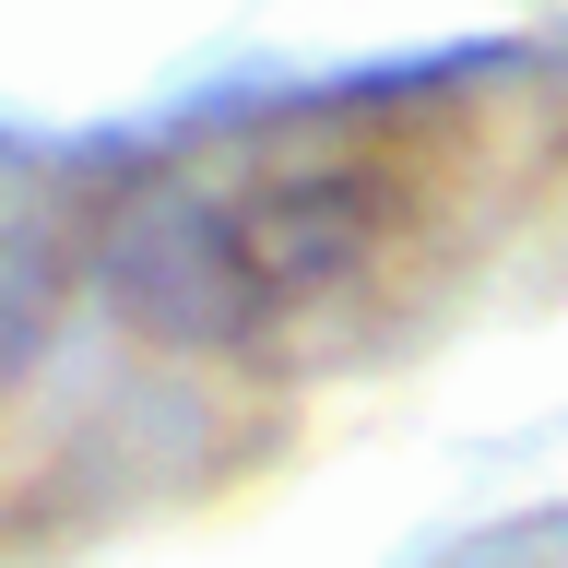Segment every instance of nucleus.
<instances>
[{"label":"nucleus","mask_w":568,"mask_h":568,"mask_svg":"<svg viewBox=\"0 0 568 568\" xmlns=\"http://www.w3.org/2000/svg\"><path fill=\"white\" fill-rule=\"evenodd\" d=\"M450 106L462 71H390L178 131L95 237L106 308L202 355H273L284 332H320L426 225L462 142Z\"/></svg>","instance_id":"nucleus-1"}]
</instances>
